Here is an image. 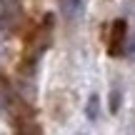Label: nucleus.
I'll list each match as a JSON object with an SVG mask.
<instances>
[{
    "label": "nucleus",
    "mask_w": 135,
    "mask_h": 135,
    "mask_svg": "<svg viewBox=\"0 0 135 135\" xmlns=\"http://www.w3.org/2000/svg\"><path fill=\"white\" fill-rule=\"evenodd\" d=\"M118 108H120V93L115 90V93H113V103H110V110H113V113H118Z\"/></svg>",
    "instance_id": "obj_3"
},
{
    "label": "nucleus",
    "mask_w": 135,
    "mask_h": 135,
    "mask_svg": "<svg viewBox=\"0 0 135 135\" xmlns=\"http://www.w3.org/2000/svg\"><path fill=\"white\" fill-rule=\"evenodd\" d=\"M98 115H100V98L93 93L90 100H88V108H85V118L88 120H98Z\"/></svg>",
    "instance_id": "obj_2"
},
{
    "label": "nucleus",
    "mask_w": 135,
    "mask_h": 135,
    "mask_svg": "<svg viewBox=\"0 0 135 135\" xmlns=\"http://www.w3.org/2000/svg\"><path fill=\"white\" fill-rule=\"evenodd\" d=\"M125 35H128V25L125 20H115L110 28V40H108V50H110V55H118L123 48V43H125Z\"/></svg>",
    "instance_id": "obj_1"
},
{
    "label": "nucleus",
    "mask_w": 135,
    "mask_h": 135,
    "mask_svg": "<svg viewBox=\"0 0 135 135\" xmlns=\"http://www.w3.org/2000/svg\"><path fill=\"white\" fill-rule=\"evenodd\" d=\"M80 135H85V133H80Z\"/></svg>",
    "instance_id": "obj_5"
},
{
    "label": "nucleus",
    "mask_w": 135,
    "mask_h": 135,
    "mask_svg": "<svg viewBox=\"0 0 135 135\" xmlns=\"http://www.w3.org/2000/svg\"><path fill=\"white\" fill-rule=\"evenodd\" d=\"M130 55H135V40H133V45H130Z\"/></svg>",
    "instance_id": "obj_4"
}]
</instances>
